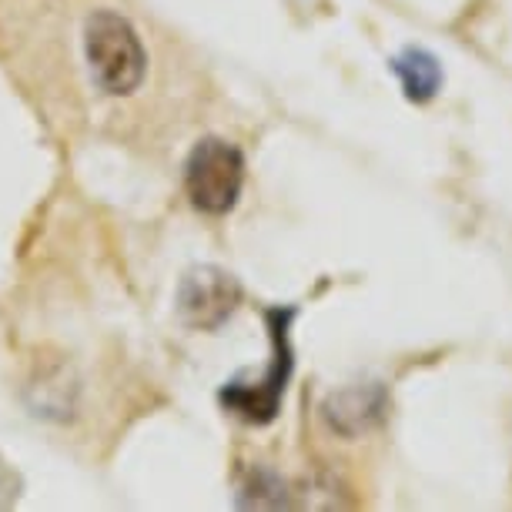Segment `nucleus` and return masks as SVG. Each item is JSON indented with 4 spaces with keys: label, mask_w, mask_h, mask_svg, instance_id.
Segmentation results:
<instances>
[{
    "label": "nucleus",
    "mask_w": 512,
    "mask_h": 512,
    "mask_svg": "<svg viewBox=\"0 0 512 512\" xmlns=\"http://www.w3.org/2000/svg\"><path fill=\"white\" fill-rule=\"evenodd\" d=\"M389 71L399 77L402 94H405V101H409V104L436 101L442 84H446L442 61L429 51V47H419V44L402 47V51L389 61Z\"/></svg>",
    "instance_id": "6"
},
{
    "label": "nucleus",
    "mask_w": 512,
    "mask_h": 512,
    "mask_svg": "<svg viewBox=\"0 0 512 512\" xmlns=\"http://www.w3.org/2000/svg\"><path fill=\"white\" fill-rule=\"evenodd\" d=\"M245 188V154L225 138H201L185 161V191L201 215L221 218Z\"/></svg>",
    "instance_id": "3"
},
{
    "label": "nucleus",
    "mask_w": 512,
    "mask_h": 512,
    "mask_svg": "<svg viewBox=\"0 0 512 512\" xmlns=\"http://www.w3.org/2000/svg\"><path fill=\"white\" fill-rule=\"evenodd\" d=\"M84 61L94 88L108 98H131L148 77V51L124 14L98 7L84 21Z\"/></svg>",
    "instance_id": "1"
},
{
    "label": "nucleus",
    "mask_w": 512,
    "mask_h": 512,
    "mask_svg": "<svg viewBox=\"0 0 512 512\" xmlns=\"http://www.w3.org/2000/svg\"><path fill=\"white\" fill-rule=\"evenodd\" d=\"M241 506H258V509H282V506H292L285 496V482L272 476V472H258L251 479V486L245 489L241 496Z\"/></svg>",
    "instance_id": "7"
},
{
    "label": "nucleus",
    "mask_w": 512,
    "mask_h": 512,
    "mask_svg": "<svg viewBox=\"0 0 512 512\" xmlns=\"http://www.w3.org/2000/svg\"><path fill=\"white\" fill-rule=\"evenodd\" d=\"M298 308L295 305H278L265 312L268 338H272V359H268L265 372L258 375V382H231L221 389V405L238 415L248 425H268L282 412V399L288 389V379L295 372V349H292V322Z\"/></svg>",
    "instance_id": "2"
},
{
    "label": "nucleus",
    "mask_w": 512,
    "mask_h": 512,
    "mask_svg": "<svg viewBox=\"0 0 512 512\" xmlns=\"http://www.w3.org/2000/svg\"><path fill=\"white\" fill-rule=\"evenodd\" d=\"M241 285L238 278L215 265H201L181 278L178 285V312L191 328L215 332L238 312Z\"/></svg>",
    "instance_id": "4"
},
{
    "label": "nucleus",
    "mask_w": 512,
    "mask_h": 512,
    "mask_svg": "<svg viewBox=\"0 0 512 512\" xmlns=\"http://www.w3.org/2000/svg\"><path fill=\"white\" fill-rule=\"evenodd\" d=\"M385 412H389V395L382 385H349L322 402V419L328 422V429L345 439L375 429L385 419Z\"/></svg>",
    "instance_id": "5"
}]
</instances>
